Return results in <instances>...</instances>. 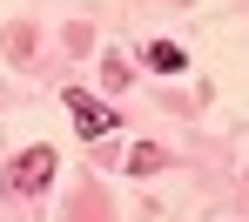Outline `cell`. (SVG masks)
I'll use <instances>...</instances> for the list:
<instances>
[{"label": "cell", "instance_id": "obj_1", "mask_svg": "<svg viewBox=\"0 0 249 222\" xmlns=\"http://www.w3.org/2000/svg\"><path fill=\"white\" fill-rule=\"evenodd\" d=\"M47 182H54V148H20L7 162V188L14 195H41Z\"/></svg>", "mask_w": 249, "mask_h": 222}, {"label": "cell", "instance_id": "obj_2", "mask_svg": "<svg viewBox=\"0 0 249 222\" xmlns=\"http://www.w3.org/2000/svg\"><path fill=\"white\" fill-rule=\"evenodd\" d=\"M68 101V115H74V128L88 135V141H101V135H115V108H101L94 94H81V88H68L61 94Z\"/></svg>", "mask_w": 249, "mask_h": 222}, {"label": "cell", "instance_id": "obj_3", "mask_svg": "<svg viewBox=\"0 0 249 222\" xmlns=\"http://www.w3.org/2000/svg\"><path fill=\"white\" fill-rule=\"evenodd\" d=\"M182 61H189V54L168 47V41H148V47H142V68H148V74H182Z\"/></svg>", "mask_w": 249, "mask_h": 222}, {"label": "cell", "instance_id": "obj_4", "mask_svg": "<svg viewBox=\"0 0 249 222\" xmlns=\"http://www.w3.org/2000/svg\"><path fill=\"white\" fill-rule=\"evenodd\" d=\"M155 169H162V148H155V141L128 148V175H155Z\"/></svg>", "mask_w": 249, "mask_h": 222}]
</instances>
